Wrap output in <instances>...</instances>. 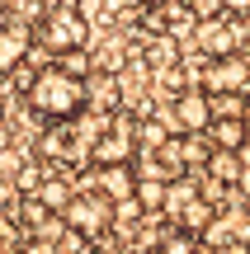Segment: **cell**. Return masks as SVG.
Returning a JSON list of instances; mask_svg holds the SVG:
<instances>
[{
  "label": "cell",
  "instance_id": "obj_12",
  "mask_svg": "<svg viewBox=\"0 0 250 254\" xmlns=\"http://www.w3.org/2000/svg\"><path fill=\"white\" fill-rule=\"evenodd\" d=\"M241 165H246V151H222V146H213V155H208L203 174H208V179H217V184H227V189H236Z\"/></svg>",
  "mask_w": 250,
  "mask_h": 254
},
{
  "label": "cell",
  "instance_id": "obj_25",
  "mask_svg": "<svg viewBox=\"0 0 250 254\" xmlns=\"http://www.w3.org/2000/svg\"><path fill=\"white\" fill-rule=\"evenodd\" d=\"M9 5H14V0H0V19H9Z\"/></svg>",
  "mask_w": 250,
  "mask_h": 254
},
{
  "label": "cell",
  "instance_id": "obj_15",
  "mask_svg": "<svg viewBox=\"0 0 250 254\" xmlns=\"http://www.w3.org/2000/svg\"><path fill=\"white\" fill-rule=\"evenodd\" d=\"M208 155H213V141H208V132H184V170L198 174L208 165Z\"/></svg>",
  "mask_w": 250,
  "mask_h": 254
},
{
  "label": "cell",
  "instance_id": "obj_18",
  "mask_svg": "<svg viewBox=\"0 0 250 254\" xmlns=\"http://www.w3.org/2000/svg\"><path fill=\"white\" fill-rule=\"evenodd\" d=\"M213 99V113H241L246 109V94H208Z\"/></svg>",
  "mask_w": 250,
  "mask_h": 254
},
{
  "label": "cell",
  "instance_id": "obj_4",
  "mask_svg": "<svg viewBox=\"0 0 250 254\" xmlns=\"http://www.w3.org/2000/svg\"><path fill=\"white\" fill-rule=\"evenodd\" d=\"M62 221L85 240H99L113 231V202L104 198L99 189H76V198L62 207Z\"/></svg>",
  "mask_w": 250,
  "mask_h": 254
},
{
  "label": "cell",
  "instance_id": "obj_9",
  "mask_svg": "<svg viewBox=\"0 0 250 254\" xmlns=\"http://www.w3.org/2000/svg\"><path fill=\"white\" fill-rule=\"evenodd\" d=\"M132 52H137V43H132V38L123 33V28H113V33L99 43V52H90V57H94V71H109V75H118L123 66H128V57H132Z\"/></svg>",
  "mask_w": 250,
  "mask_h": 254
},
{
  "label": "cell",
  "instance_id": "obj_3",
  "mask_svg": "<svg viewBox=\"0 0 250 254\" xmlns=\"http://www.w3.org/2000/svg\"><path fill=\"white\" fill-rule=\"evenodd\" d=\"M132 155H137V113L132 109H113L109 123H104V132L94 136V146H90V165L94 170H104V165H128Z\"/></svg>",
  "mask_w": 250,
  "mask_h": 254
},
{
  "label": "cell",
  "instance_id": "obj_5",
  "mask_svg": "<svg viewBox=\"0 0 250 254\" xmlns=\"http://www.w3.org/2000/svg\"><path fill=\"white\" fill-rule=\"evenodd\" d=\"M198 85L208 94H250V66L241 52H217L198 62Z\"/></svg>",
  "mask_w": 250,
  "mask_h": 254
},
{
  "label": "cell",
  "instance_id": "obj_20",
  "mask_svg": "<svg viewBox=\"0 0 250 254\" xmlns=\"http://www.w3.org/2000/svg\"><path fill=\"white\" fill-rule=\"evenodd\" d=\"M222 14H232V19H250V0H222Z\"/></svg>",
  "mask_w": 250,
  "mask_h": 254
},
{
  "label": "cell",
  "instance_id": "obj_1",
  "mask_svg": "<svg viewBox=\"0 0 250 254\" xmlns=\"http://www.w3.org/2000/svg\"><path fill=\"white\" fill-rule=\"evenodd\" d=\"M24 99H28V109H33L38 118L66 123V118H76V113L85 109V80H81V75H71L62 62H47V66H38V71H33Z\"/></svg>",
  "mask_w": 250,
  "mask_h": 254
},
{
  "label": "cell",
  "instance_id": "obj_21",
  "mask_svg": "<svg viewBox=\"0 0 250 254\" xmlns=\"http://www.w3.org/2000/svg\"><path fill=\"white\" fill-rule=\"evenodd\" d=\"M14 198H19V193H14V184L0 174V212H9V207H14Z\"/></svg>",
  "mask_w": 250,
  "mask_h": 254
},
{
  "label": "cell",
  "instance_id": "obj_16",
  "mask_svg": "<svg viewBox=\"0 0 250 254\" xmlns=\"http://www.w3.org/2000/svg\"><path fill=\"white\" fill-rule=\"evenodd\" d=\"M43 160H38V155H33V160H28V155H24V160H19V170L14 174H9V184H14V193H33L38 189V184H43Z\"/></svg>",
  "mask_w": 250,
  "mask_h": 254
},
{
  "label": "cell",
  "instance_id": "obj_23",
  "mask_svg": "<svg viewBox=\"0 0 250 254\" xmlns=\"http://www.w3.org/2000/svg\"><path fill=\"white\" fill-rule=\"evenodd\" d=\"M236 52L246 57V66H250V38H241V47H236Z\"/></svg>",
  "mask_w": 250,
  "mask_h": 254
},
{
  "label": "cell",
  "instance_id": "obj_22",
  "mask_svg": "<svg viewBox=\"0 0 250 254\" xmlns=\"http://www.w3.org/2000/svg\"><path fill=\"white\" fill-rule=\"evenodd\" d=\"M241 123H246V132H250V94H246V109H241ZM246 151H250V141H246Z\"/></svg>",
  "mask_w": 250,
  "mask_h": 254
},
{
  "label": "cell",
  "instance_id": "obj_2",
  "mask_svg": "<svg viewBox=\"0 0 250 254\" xmlns=\"http://www.w3.org/2000/svg\"><path fill=\"white\" fill-rule=\"evenodd\" d=\"M33 47L47 52L52 62H62L76 47H90V19H85V9L76 5V0L47 5L43 14H38V24H33Z\"/></svg>",
  "mask_w": 250,
  "mask_h": 254
},
{
  "label": "cell",
  "instance_id": "obj_10",
  "mask_svg": "<svg viewBox=\"0 0 250 254\" xmlns=\"http://www.w3.org/2000/svg\"><path fill=\"white\" fill-rule=\"evenodd\" d=\"M208 141L222 146V151H246L250 132H246L241 113H213V123H208Z\"/></svg>",
  "mask_w": 250,
  "mask_h": 254
},
{
  "label": "cell",
  "instance_id": "obj_6",
  "mask_svg": "<svg viewBox=\"0 0 250 254\" xmlns=\"http://www.w3.org/2000/svg\"><path fill=\"white\" fill-rule=\"evenodd\" d=\"M170 132H208L213 123V99H208L203 85H184L179 94H170V109H166Z\"/></svg>",
  "mask_w": 250,
  "mask_h": 254
},
{
  "label": "cell",
  "instance_id": "obj_24",
  "mask_svg": "<svg viewBox=\"0 0 250 254\" xmlns=\"http://www.w3.org/2000/svg\"><path fill=\"white\" fill-rule=\"evenodd\" d=\"M137 5H142V9H156V5H166V0H137Z\"/></svg>",
  "mask_w": 250,
  "mask_h": 254
},
{
  "label": "cell",
  "instance_id": "obj_13",
  "mask_svg": "<svg viewBox=\"0 0 250 254\" xmlns=\"http://www.w3.org/2000/svg\"><path fill=\"white\" fill-rule=\"evenodd\" d=\"M33 193L43 198V207H47V212H62L66 202L76 198V184L66 179V174H43V184H38Z\"/></svg>",
  "mask_w": 250,
  "mask_h": 254
},
{
  "label": "cell",
  "instance_id": "obj_19",
  "mask_svg": "<svg viewBox=\"0 0 250 254\" xmlns=\"http://www.w3.org/2000/svg\"><path fill=\"white\" fill-rule=\"evenodd\" d=\"M232 193H236V198H241L246 207H250V160L241 165V174H236V189H232Z\"/></svg>",
  "mask_w": 250,
  "mask_h": 254
},
{
  "label": "cell",
  "instance_id": "obj_7",
  "mask_svg": "<svg viewBox=\"0 0 250 254\" xmlns=\"http://www.w3.org/2000/svg\"><path fill=\"white\" fill-rule=\"evenodd\" d=\"M246 38L241 19L232 14H213V19H198L194 33H189V47H198V57H217V52H236Z\"/></svg>",
  "mask_w": 250,
  "mask_h": 254
},
{
  "label": "cell",
  "instance_id": "obj_11",
  "mask_svg": "<svg viewBox=\"0 0 250 254\" xmlns=\"http://www.w3.org/2000/svg\"><path fill=\"white\" fill-rule=\"evenodd\" d=\"M132 189H137L132 160H128V165H104V170H99V193H104L109 202H118V198H132Z\"/></svg>",
  "mask_w": 250,
  "mask_h": 254
},
{
  "label": "cell",
  "instance_id": "obj_8",
  "mask_svg": "<svg viewBox=\"0 0 250 254\" xmlns=\"http://www.w3.org/2000/svg\"><path fill=\"white\" fill-rule=\"evenodd\" d=\"M33 52V24H24V19H0V75H9L24 57Z\"/></svg>",
  "mask_w": 250,
  "mask_h": 254
},
{
  "label": "cell",
  "instance_id": "obj_17",
  "mask_svg": "<svg viewBox=\"0 0 250 254\" xmlns=\"http://www.w3.org/2000/svg\"><path fill=\"white\" fill-rule=\"evenodd\" d=\"M62 66H66L71 75H81V80H85V75L94 71V57H90V47H76V52H66V57H62Z\"/></svg>",
  "mask_w": 250,
  "mask_h": 254
},
{
  "label": "cell",
  "instance_id": "obj_14",
  "mask_svg": "<svg viewBox=\"0 0 250 254\" xmlns=\"http://www.w3.org/2000/svg\"><path fill=\"white\" fill-rule=\"evenodd\" d=\"M166 189H170V184H161V179H137L132 198L147 207V217H161V212H166Z\"/></svg>",
  "mask_w": 250,
  "mask_h": 254
}]
</instances>
